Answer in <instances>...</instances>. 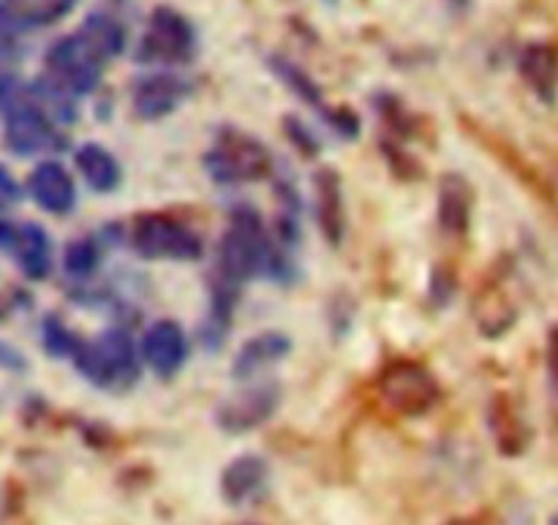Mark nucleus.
<instances>
[{
  "label": "nucleus",
  "mask_w": 558,
  "mask_h": 525,
  "mask_svg": "<svg viewBox=\"0 0 558 525\" xmlns=\"http://www.w3.org/2000/svg\"><path fill=\"white\" fill-rule=\"evenodd\" d=\"M0 118H3L5 145L16 156H36L63 145L58 123L33 98L31 82H22L9 71H0Z\"/></svg>",
  "instance_id": "f257e3e1"
},
{
  "label": "nucleus",
  "mask_w": 558,
  "mask_h": 525,
  "mask_svg": "<svg viewBox=\"0 0 558 525\" xmlns=\"http://www.w3.org/2000/svg\"><path fill=\"white\" fill-rule=\"evenodd\" d=\"M278 270L281 259L272 251L262 218L248 207L234 210L218 248V278L238 289L251 278L276 276Z\"/></svg>",
  "instance_id": "f03ea898"
},
{
  "label": "nucleus",
  "mask_w": 558,
  "mask_h": 525,
  "mask_svg": "<svg viewBox=\"0 0 558 525\" xmlns=\"http://www.w3.org/2000/svg\"><path fill=\"white\" fill-rule=\"evenodd\" d=\"M71 359H74L76 370L101 390H112V387L125 390L140 379L134 341L123 330H107L96 341L80 343Z\"/></svg>",
  "instance_id": "7ed1b4c3"
},
{
  "label": "nucleus",
  "mask_w": 558,
  "mask_h": 525,
  "mask_svg": "<svg viewBox=\"0 0 558 525\" xmlns=\"http://www.w3.org/2000/svg\"><path fill=\"white\" fill-rule=\"evenodd\" d=\"M205 169L216 183L240 185L265 180L272 169V158L262 142L243 131L223 129L216 145L205 156Z\"/></svg>",
  "instance_id": "20e7f679"
},
{
  "label": "nucleus",
  "mask_w": 558,
  "mask_h": 525,
  "mask_svg": "<svg viewBox=\"0 0 558 525\" xmlns=\"http://www.w3.org/2000/svg\"><path fill=\"white\" fill-rule=\"evenodd\" d=\"M109 60L82 36L80 30L71 33V36L58 38L52 47L44 54V65L47 71L44 74L49 80L58 82L63 90H69L71 96H87V93L96 90L101 85L104 69H107Z\"/></svg>",
  "instance_id": "39448f33"
},
{
  "label": "nucleus",
  "mask_w": 558,
  "mask_h": 525,
  "mask_svg": "<svg viewBox=\"0 0 558 525\" xmlns=\"http://www.w3.org/2000/svg\"><path fill=\"white\" fill-rule=\"evenodd\" d=\"M196 54V30L172 5H156L136 47V63L183 65Z\"/></svg>",
  "instance_id": "423d86ee"
},
{
  "label": "nucleus",
  "mask_w": 558,
  "mask_h": 525,
  "mask_svg": "<svg viewBox=\"0 0 558 525\" xmlns=\"http://www.w3.org/2000/svg\"><path fill=\"white\" fill-rule=\"evenodd\" d=\"M379 395L403 417H423L439 403V381L425 365L398 359L379 376Z\"/></svg>",
  "instance_id": "0eeeda50"
},
{
  "label": "nucleus",
  "mask_w": 558,
  "mask_h": 525,
  "mask_svg": "<svg viewBox=\"0 0 558 525\" xmlns=\"http://www.w3.org/2000/svg\"><path fill=\"white\" fill-rule=\"evenodd\" d=\"M131 248L142 259H172V261H194L199 259L205 245L199 234L191 232L185 223L174 221L169 216H142L131 227Z\"/></svg>",
  "instance_id": "6e6552de"
},
{
  "label": "nucleus",
  "mask_w": 558,
  "mask_h": 525,
  "mask_svg": "<svg viewBox=\"0 0 558 525\" xmlns=\"http://www.w3.org/2000/svg\"><path fill=\"white\" fill-rule=\"evenodd\" d=\"M0 251L14 256L22 276L44 281L52 270V243L41 223L0 221Z\"/></svg>",
  "instance_id": "1a4fd4ad"
},
{
  "label": "nucleus",
  "mask_w": 558,
  "mask_h": 525,
  "mask_svg": "<svg viewBox=\"0 0 558 525\" xmlns=\"http://www.w3.org/2000/svg\"><path fill=\"white\" fill-rule=\"evenodd\" d=\"M278 403H281V387L276 381L251 384L221 403L218 425L227 434H251V430L265 425L276 414Z\"/></svg>",
  "instance_id": "9d476101"
},
{
  "label": "nucleus",
  "mask_w": 558,
  "mask_h": 525,
  "mask_svg": "<svg viewBox=\"0 0 558 525\" xmlns=\"http://www.w3.org/2000/svg\"><path fill=\"white\" fill-rule=\"evenodd\" d=\"M191 96V82L178 74H158L140 76L131 87V107H134L136 118L142 120H161L172 114L185 98Z\"/></svg>",
  "instance_id": "9b49d317"
},
{
  "label": "nucleus",
  "mask_w": 558,
  "mask_h": 525,
  "mask_svg": "<svg viewBox=\"0 0 558 525\" xmlns=\"http://www.w3.org/2000/svg\"><path fill=\"white\" fill-rule=\"evenodd\" d=\"M142 357L150 365L153 374L161 376V379H169V376H174L183 368L185 357H189L185 332L174 321H156L145 332V338H142Z\"/></svg>",
  "instance_id": "f8f14e48"
},
{
  "label": "nucleus",
  "mask_w": 558,
  "mask_h": 525,
  "mask_svg": "<svg viewBox=\"0 0 558 525\" xmlns=\"http://www.w3.org/2000/svg\"><path fill=\"white\" fill-rule=\"evenodd\" d=\"M27 191L41 210L69 216L76 205V185L69 169L58 161H41L27 178Z\"/></svg>",
  "instance_id": "ddd939ff"
},
{
  "label": "nucleus",
  "mask_w": 558,
  "mask_h": 525,
  "mask_svg": "<svg viewBox=\"0 0 558 525\" xmlns=\"http://www.w3.org/2000/svg\"><path fill=\"white\" fill-rule=\"evenodd\" d=\"M267 479H270V468L262 457L243 455L227 466L221 477V493L227 504L245 506L251 501L262 499L267 490Z\"/></svg>",
  "instance_id": "4468645a"
},
{
  "label": "nucleus",
  "mask_w": 558,
  "mask_h": 525,
  "mask_svg": "<svg viewBox=\"0 0 558 525\" xmlns=\"http://www.w3.org/2000/svg\"><path fill=\"white\" fill-rule=\"evenodd\" d=\"M314 188L322 234L330 245H341L343 234H347V207H343V185L336 169H319L314 178Z\"/></svg>",
  "instance_id": "2eb2a0df"
},
{
  "label": "nucleus",
  "mask_w": 558,
  "mask_h": 525,
  "mask_svg": "<svg viewBox=\"0 0 558 525\" xmlns=\"http://www.w3.org/2000/svg\"><path fill=\"white\" fill-rule=\"evenodd\" d=\"M474 319L485 338H501L515 325L518 305L499 281H488L474 297Z\"/></svg>",
  "instance_id": "dca6fc26"
},
{
  "label": "nucleus",
  "mask_w": 558,
  "mask_h": 525,
  "mask_svg": "<svg viewBox=\"0 0 558 525\" xmlns=\"http://www.w3.org/2000/svg\"><path fill=\"white\" fill-rule=\"evenodd\" d=\"M474 210L472 185L461 174H447L439 185V229L447 237H463L469 232Z\"/></svg>",
  "instance_id": "f3484780"
},
{
  "label": "nucleus",
  "mask_w": 558,
  "mask_h": 525,
  "mask_svg": "<svg viewBox=\"0 0 558 525\" xmlns=\"http://www.w3.org/2000/svg\"><path fill=\"white\" fill-rule=\"evenodd\" d=\"M289 352H292V341L287 335H281V332H262V335L243 343V349L234 357L232 376L238 381L254 379L259 370L270 368L272 363L283 359Z\"/></svg>",
  "instance_id": "a211bd4d"
},
{
  "label": "nucleus",
  "mask_w": 558,
  "mask_h": 525,
  "mask_svg": "<svg viewBox=\"0 0 558 525\" xmlns=\"http://www.w3.org/2000/svg\"><path fill=\"white\" fill-rule=\"evenodd\" d=\"M523 80L543 98L554 101L558 90V52L548 44H529L518 60Z\"/></svg>",
  "instance_id": "6ab92c4d"
},
{
  "label": "nucleus",
  "mask_w": 558,
  "mask_h": 525,
  "mask_svg": "<svg viewBox=\"0 0 558 525\" xmlns=\"http://www.w3.org/2000/svg\"><path fill=\"white\" fill-rule=\"evenodd\" d=\"M76 169L85 178V183L90 185L98 194H112L120 185V163L107 147H101L98 142H87L76 150L74 156Z\"/></svg>",
  "instance_id": "aec40b11"
},
{
  "label": "nucleus",
  "mask_w": 558,
  "mask_h": 525,
  "mask_svg": "<svg viewBox=\"0 0 558 525\" xmlns=\"http://www.w3.org/2000/svg\"><path fill=\"white\" fill-rule=\"evenodd\" d=\"M490 428H494V439L505 450V455H521L526 450L529 430L507 398H496L494 408H490Z\"/></svg>",
  "instance_id": "412c9836"
},
{
  "label": "nucleus",
  "mask_w": 558,
  "mask_h": 525,
  "mask_svg": "<svg viewBox=\"0 0 558 525\" xmlns=\"http://www.w3.org/2000/svg\"><path fill=\"white\" fill-rule=\"evenodd\" d=\"M80 33L104 54L107 60H114L125 49V27L123 22L114 20L107 11H93L80 25Z\"/></svg>",
  "instance_id": "4be33fe9"
},
{
  "label": "nucleus",
  "mask_w": 558,
  "mask_h": 525,
  "mask_svg": "<svg viewBox=\"0 0 558 525\" xmlns=\"http://www.w3.org/2000/svg\"><path fill=\"white\" fill-rule=\"evenodd\" d=\"M270 69H272V74H276L278 80H281L283 85L294 93V96L303 98V101L311 103L314 109H322V114L330 112V109L325 107V98H322L319 85L311 80L308 71H303L298 63H292L289 58H281V54H272Z\"/></svg>",
  "instance_id": "5701e85b"
},
{
  "label": "nucleus",
  "mask_w": 558,
  "mask_h": 525,
  "mask_svg": "<svg viewBox=\"0 0 558 525\" xmlns=\"http://www.w3.org/2000/svg\"><path fill=\"white\" fill-rule=\"evenodd\" d=\"M98 259H101L98 245L90 237H80L65 248L63 267L71 278H87L98 267Z\"/></svg>",
  "instance_id": "b1692460"
},
{
  "label": "nucleus",
  "mask_w": 558,
  "mask_h": 525,
  "mask_svg": "<svg viewBox=\"0 0 558 525\" xmlns=\"http://www.w3.org/2000/svg\"><path fill=\"white\" fill-rule=\"evenodd\" d=\"M41 338H44V349H47L52 357H74L76 349H80L82 341H76L63 325H60L54 316H49L47 321L41 325Z\"/></svg>",
  "instance_id": "393cba45"
},
{
  "label": "nucleus",
  "mask_w": 558,
  "mask_h": 525,
  "mask_svg": "<svg viewBox=\"0 0 558 525\" xmlns=\"http://www.w3.org/2000/svg\"><path fill=\"white\" fill-rule=\"evenodd\" d=\"M287 131H289V136H292L294 142H298V145H300V150L311 152V156H314V152L319 150V147H316V139H314V134H311V131L305 129V125L300 123L298 118H287Z\"/></svg>",
  "instance_id": "a878e982"
},
{
  "label": "nucleus",
  "mask_w": 558,
  "mask_h": 525,
  "mask_svg": "<svg viewBox=\"0 0 558 525\" xmlns=\"http://www.w3.org/2000/svg\"><path fill=\"white\" fill-rule=\"evenodd\" d=\"M0 368L14 370V374H22V370L27 368V363H25V357H22V352H16L11 343L0 341Z\"/></svg>",
  "instance_id": "bb28decb"
},
{
  "label": "nucleus",
  "mask_w": 558,
  "mask_h": 525,
  "mask_svg": "<svg viewBox=\"0 0 558 525\" xmlns=\"http://www.w3.org/2000/svg\"><path fill=\"white\" fill-rule=\"evenodd\" d=\"M0 199L3 202H20L22 199V188L20 183L14 180V174L0 163Z\"/></svg>",
  "instance_id": "cd10ccee"
},
{
  "label": "nucleus",
  "mask_w": 558,
  "mask_h": 525,
  "mask_svg": "<svg viewBox=\"0 0 558 525\" xmlns=\"http://www.w3.org/2000/svg\"><path fill=\"white\" fill-rule=\"evenodd\" d=\"M430 289H436V300H439V303H447V297H450L452 289H456V281H452L450 276H441V270H436Z\"/></svg>",
  "instance_id": "c85d7f7f"
},
{
  "label": "nucleus",
  "mask_w": 558,
  "mask_h": 525,
  "mask_svg": "<svg viewBox=\"0 0 558 525\" xmlns=\"http://www.w3.org/2000/svg\"><path fill=\"white\" fill-rule=\"evenodd\" d=\"M548 370H550V384L558 395V327L550 332V346H548Z\"/></svg>",
  "instance_id": "c756f323"
},
{
  "label": "nucleus",
  "mask_w": 558,
  "mask_h": 525,
  "mask_svg": "<svg viewBox=\"0 0 558 525\" xmlns=\"http://www.w3.org/2000/svg\"><path fill=\"white\" fill-rule=\"evenodd\" d=\"M20 52V36L9 33L5 27H0V60L5 58H14Z\"/></svg>",
  "instance_id": "7c9ffc66"
},
{
  "label": "nucleus",
  "mask_w": 558,
  "mask_h": 525,
  "mask_svg": "<svg viewBox=\"0 0 558 525\" xmlns=\"http://www.w3.org/2000/svg\"><path fill=\"white\" fill-rule=\"evenodd\" d=\"M450 525H483V523H477V521H456V523H450Z\"/></svg>",
  "instance_id": "2f4dec72"
},
{
  "label": "nucleus",
  "mask_w": 558,
  "mask_h": 525,
  "mask_svg": "<svg viewBox=\"0 0 558 525\" xmlns=\"http://www.w3.org/2000/svg\"><path fill=\"white\" fill-rule=\"evenodd\" d=\"M0 207H3V199H0Z\"/></svg>",
  "instance_id": "473e14b6"
},
{
  "label": "nucleus",
  "mask_w": 558,
  "mask_h": 525,
  "mask_svg": "<svg viewBox=\"0 0 558 525\" xmlns=\"http://www.w3.org/2000/svg\"><path fill=\"white\" fill-rule=\"evenodd\" d=\"M554 525H558V521H556V523H554Z\"/></svg>",
  "instance_id": "72a5a7b5"
},
{
  "label": "nucleus",
  "mask_w": 558,
  "mask_h": 525,
  "mask_svg": "<svg viewBox=\"0 0 558 525\" xmlns=\"http://www.w3.org/2000/svg\"><path fill=\"white\" fill-rule=\"evenodd\" d=\"M118 3H120V0H118Z\"/></svg>",
  "instance_id": "f704fd0d"
}]
</instances>
